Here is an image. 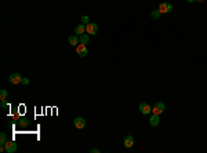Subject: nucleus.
<instances>
[{"label": "nucleus", "mask_w": 207, "mask_h": 153, "mask_svg": "<svg viewBox=\"0 0 207 153\" xmlns=\"http://www.w3.org/2000/svg\"><path fill=\"white\" fill-rule=\"evenodd\" d=\"M76 53H77L79 57H82V58L86 57L87 54H89V50H87L86 44H83V43H79L77 46H76Z\"/></svg>", "instance_id": "obj_1"}, {"label": "nucleus", "mask_w": 207, "mask_h": 153, "mask_svg": "<svg viewBox=\"0 0 207 153\" xmlns=\"http://www.w3.org/2000/svg\"><path fill=\"white\" fill-rule=\"evenodd\" d=\"M164 109H166V106H164L163 102H156L155 103V106L152 108V114H162L164 112Z\"/></svg>", "instance_id": "obj_2"}, {"label": "nucleus", "mask_w": 207, "mask_h": 153, "mask_svg": "<svg viewBox=\"0 0 207 153\" xmlns=\"http://www.w3.org/2000/svg\"><path fill=\"white\" fill-rule=\"evenodd\" d=\"M22 76L19 75V73H13V75H10V77H8V82L11 83V84H22Z\"/></svg>", "instance_id": "obj_3"}, {"label": "nucleus", "mask_w": 207, "mask_h": 153, "mask_svg": "<svg viewBox=\"0 0 207 153\" xmlns=\"http://www.w3.org/2000/svg\"><path fill=\"white\" fill-rule=\"evenodd\" d=\"M86 32L89 35H97L98 33V25L94 24V22H89L86 25Z\"/></svg>", "instance_id": "obj_4"}, {"label": "nucleus", "mask_w": 207, "mask_h": 153, "mask_svg": "<svg viewBox=\"0 0 207 153\" xmlns=\"http://www.w3.org/2000/svg\"><path fill=\"white\" fill-rule=\"evenodd\" d=\"M86 124H87V121H86V119H83V117H75V120H73V126L77 130H83V128L86 127Z\"/></svg>", "instance_id": "obj_5"}, {"label": "nucleus", "mask_w": 207, "mask_h": 153, "mask_svg": "<svg viewBox=\"0 0 207 153\" xmlns=\"http://www.w3.org/2000/svg\"><path fill=\"white\" fill-rule=\"evenodd\" d=\"M139 112L142 114H149L150 112H152V108H150V105L149 103H147V102H141L139 103Z\"/></svg>", "instance_id": "obj_6"}, {"label": "nucleus", "mask_w": 207, "mask_h": 153, "mask_svg": "<svg viewBox=\"0 0 207 153\" xmlns=\"http://www.w3.org/2000/svg\"><path fill=\"white\" fill-rule=\"evenodd\" d=\"M171 10H173V6L170 3H166V1L160 3V6H159V11H160L162 14H167V13H170Z\"/></svg>", "instance_id": "obj_7"}, {"label": "nucleus", "mask_w": 207, "mask_h": 153, "mask_svg": "<svg viewBox=\"0 0 207 153\" xmlns=\"http://www.w3.org/2000/svg\"><path fill=\"white\" fill-rule=\"evenodd\" d=\"M4 146H6V152L7 153H14L17 150V143L14 141H7Z\"/></svg>", "instance_id": "obj_8"}, {"label": "nucleus", "mask_w": 207, "mask_h": 153, "mask_svg": "<svg viewBox=\"0 0 207 153\" xmlns=\"http://www.w3.org/2000/svg\"><path fill=\"white\" fill-rule=\"evenodd\" d=\"M84 33H86V25H84V24H79V25L75 28V35L82 36V35H84Z\"/></svg>", "instance_id": "obj_9"}, {"label": "nucleus", "mask_w": 207, "mask_h": 153, "mask_svg": "<svg viewBox=\"0 0 207 153\" xmlns=\"http://www.w3.org/2000/svg\"><path fill=\"white\" fill-rule=\"evenodd\" d=\"M80 43V36H77V35H72V36H69V44L71 46H73V47H76Z\"/></svg>", "instance_id": "obj_10"}, {"label": "nucleus", "mask_w": 207, "mask_h": 153, "mask_svg": "<svg viewBox=\"0 0 207 153\" xmlns=\"http://www.w3.org/2000/svg\"><path fill=\"white\" fill-rule=\"evenodd\" d=\"M123 143H124L126 148H133V146H134V138H133L131 135H126Z\"/></svg>", "instance_id": "obj_11"}, {"label": "nucleus", "mask_w": 207, "mask_h": 153, "mask_svg": "<svg viewBox=\"0 0 207 153\" xmlns=\"http://www.w3.org/2000/svg\"><path fill=\"white\" fill-rule=\"evenodd\" d=\"M159 123H160V119H159V116H157V114H152V117L149 119L150 127H157V126H159Z\"/></svg>", "instance_id": "obj_12"}, {"label": "nucleus", "mask_w": 207, "mask_h": 153, "mask_svg": "<svg viewBox=\"0 0 207 153\" xmlns=\"http://www.w3.org/2000/svg\"><path fill=\"white\" fill-rule=\"evenodd\" d=\"M6 142H7V137H6V134H4V132H0V146H4L6 145Z\"/></svg>", "instance_id": "obj_13"}, {"label": "nucleus", "mask_w": 207, "mask_h": 153, "mask_svg": "<svg viewBox=\"0 0 207 153\" xmlns=\"http://www.w3.org/2000/svg\"><path fill=\"white\" fill-rule=\"evenodd\" d=\"M160 14H162V13L159 11V8H157V10H153L152 13H150V17L153 18V19H157V18L160 17Z\"/></svg>", "instance_id": "obj_14"}, {"label": "nucleus", "mask_w": 207, "mask_h": 153, "mask_svg": "<svg viewBox=\"0 0 207 153\" xmlns=\"http://www.w3.org/2000/svg\"><path fill=\"white\" fill-rule=\"evenodd\" d=\"M89 40H90V37H89V35H86V33L80 36V43H83V44H87Z\"/></svg>", "instance_id": "obj_15"}, {"label": "nucleus", "mask_w": 207, "mask_h": 153, "mask_svg": "<svg viewBox=\"0 0 207 153\" xmlns=\"http://www.w3.org/2000/svg\"><path fill=\"white\" fill-rule=\"evenodd\" d=\"M7 97H8V93L6 91V90H1V91H0V100L1 101H6L7 100Z\"/></svg>", "instance_id": "obj_16"}, {"label": "nucleus", "mask_w": 207, "mask_h": 153, "mask_svg": "<svg viewBox=\"0 0 207 153\" xmlns=\"http://www.w3.org/2000/svg\"><path fill=\"white\" fill-rule=\"evenodd\" d=\"M82 22H83V24H86V25H87V24H89V22H90V18L84 15V17H82Z\"/></svg>", "instance_id": "obj_17"}, {"label": "nucleus", "mask_w": 207, "mask_h": 153, "mask_svg": "<svg viewBox=\"0 0 207 153\" xmlns=\"http://www.w3.org/2000/svg\"><path fill=\"white\" fill-rule=\"evenodd\" d=\"M22 84H24V85L29 84V79H26V77H24V79H22Z\"/></svg>", "instance_id": "obj_18"}, {"label": "nucleus", "mask_w": 207, "mask_h": 153, "mask_svg": "<svg viewBox=\"0 0 207 153\" xmlns=\"http://www.w3.org/2000/svg\"><path fill=\"white\" fill-rule=\"evenodd\" d=\"M1 108H8V103L6 101H1Z\"/></svg>", "instance_id": "obj_19"}, {"label": "nucleus", "mask_w": 207, "mask_h": 153, "mask_svg": "<svg viewBox=\"0 0 207 153\" xmlns=\"http://www.w3.org/2000/svg\"><path fill=\"white\" fill-rule=\"evenodd\" d=\"M19 124H21V126H25V124H26V120H24V119H21V120H19Z\"/></svg>", "instance_id": "obj_20"}, {"label": "nucleus", "mask_w": 207, "mask_h": 153, "mask_svg": "<svg viewBox=\"0 0 207 153\" xmlns=\"http://www.w3.org/2000/svg\"><path fill=\"white\" fill-rule=\"evenodd\" d=\"M91 152H93V153H98V152H100V150L97 149V148H94V149H91Z\"/></svg>", "instance_id": "obj_21"}, {"label": "nucleus", "mask_w": 207, "mask_h": 153, "mask_svg": "<svg viewBox=\"0 0 207 153\" xmlns=\"http://www.w3.org/2000/svg\"><path fill=\"white\" fill-rule=\"evenodd\" d=\"M195 1H197V3H202V1H204V0H195Z\"/></svg>", "instance_id": "obj_22"}, {"label": "nucleus", "mask_w": 207, "mask_h": 153, "mask_svg": "<svg viewBox=\"0 0 207 153\" xmlns=\"http://www.w3.org/2000/svg\"><path fill=\"white\" fill-rule=\"evenodd\" d=\"M193 1H195V0H188V3H193Z\"/></svg>", "instance_id": "obj_23"}]
</instances>
